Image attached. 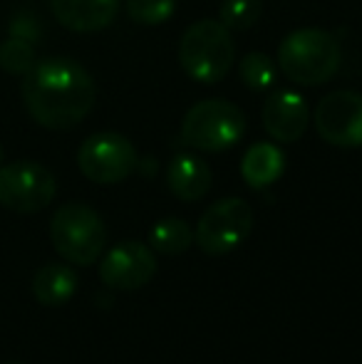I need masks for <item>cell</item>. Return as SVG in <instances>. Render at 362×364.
I'll return each instance as SVG.
<instances>
[{"mask_svg":"<svg viewBox=\"0 0 362 364\" xmlns=\"http://www.w3.org/2000/svg\"><path fill=\"white\" fill-rule=\"evenodd\" d=\"M139 156L127 136L117 132H97L87 136L78 151V166L90 181L110 186L122 183L134 173Z\"/></svg>","mask_w":362,"mask_h":364,"instance_id":"8","label":"cell"},{"mask_svg":"<svg viewBox=\"0 0 362 364\" xmlns=\"http://www.w3.org/2000/svg\"><path fill=\"white\" fill-rule=\"evenodd\" d=\"M50 240L68 263L92 265L107 245L105 220L85 203H65L53 213Z\"/></svg>","mask_w":362,"mask_h":364,"instance_id":"4","label":"cell"},{"mask_svg":"<svg viewBox=\"0 0 362 364\" xmlns=\"http://www.w3.org/2000/svg\"><path fill=\"white\" fill-rule=\"evenodd\" d=\"M156 275V255L139 240L117 243L100 263V280L110 290H139Z\"/></svg>","mask_w":362,"mask_h":364,"instance_id":"10","label":"cell"},{"mask_svg":"<svg viewBox=\"0 0 362 364\" xmlns=\"http://www.w3.org/2000/svg\"><path fill=\"white\" fill-rule=\"evenodd\" d=\"M122 0H50L58 23L75 33H97L115 23Z\"/></svg>","mask_w":362,"mask_h":364,"instance_id":"12","label":"cell"},{"mask_svg":"<svg viewBox=\"0 0 362 364\" xmlns=\"http://www.w3.org/2000/svg\"><path fill=\"white\" fill-rule=\"evenodd\" d=\"M0 166H3V146H0Z\"/></svg>","mask_w":362,"mask_h":364,"instance_id":"21","label":"cell"},{"mask_svg":"<svg viewBox=\"0 0 362 364\" xmlns=\"http://www.w3.org/2000/svg\"><path fill=\"white\" fill-rule=\"evenodd\" d=\"M166 186L179 201L193 203L206 196L211 188V168L201 156L176 154L166 166Z\"/></svg>","mask_w":362,"mask_h":364,"instance_id":"13","label":"cell"},{"mask_svg":"<svg viewBox=\"0 0 362 364\" xmlns=\"http://www.w3.org/2000/svg\"><path fill=\"white\" fill-rule=\"evenodd\" d=\"M58 181L53 171L38 161H13L0 166V206L13 213H38L53 203Z\"/></svg>","mask_w":362,"mask_h":364,"instance_id":"6","label":"cell"},{"mask_svg":"<svg viewBox=\"0 0 362 364\" xmlns=\"http://www.w3.org/2000/svg\"><path fill=\"white\" fill-rule=\"evenodd\" d=\"M193 243V230L183 218H161L149 233V248L161 255H181Z\"/></svg>","mask_w":362,"mask_h":364,"instance_id":"16","label":"cell"},{"mask_svg":"<svg viewBox=\"0 0 362 364\" xmlns=\"http://www.w3.org/2000/svg\"><path fill=\"white\" fill-rule=\"evenodd\" d=\"M263 0H223L218 20L228 30H248L261 20Z\"/></svg>","mask_w":362,"mask_h":364,"instance_id":"19","label":"cell"},{"mask_svg":"<svg viewBox=\"0 0 362 364\" xmlns=\"http://www.w3.org/2000/svg\"><path fill=\"white\" fill-rule=\"evenodd\" d=\"M238 75H241V82L253 92H263L268 87L275 85L278 80V68L266 53H248L241 58L238 63Z\"/></svg>","mask_w":362,"mask_h":364,"instance_id":"17","label":"cell"},{"mask_svg":"<svg viewBox=\"0 0 362 364\" xmlns=\"http://www.w3.org/2000/svg\"><path fill=\"white\" fill-rule=\"evenodd\" d=\"M97 100L95 80L70 58H45L23 75V102L40 127L65 132L78 127Z\"/></svg>","mask_w":362,"mask_h":364,"instance_id":"1","label":"cell"},{"mask_svg":"<svg viewBox=\"0 0 362 364\" xmlns=\"http://www.w3.org/2000/svg\"><path fill=\"white\" fill-rule=\"evenodd\" d=\"M253 228V211L243 198H221L211 203L198 218L193 240L206 255H226L248 238Z\"/></svg>","mask_w":362,"mask_h":364,"instance_id":"7","label":"cell"},{"mask_svg":"<svg viewBox=\"0 0 362 364\" xmlns=\"http://www.w3.org/2000/svg\"><path fill=\"white\" fill-rule=\"evenodd\" d=\"M308 102L295 90H278L263 105V129L280 144H293L308 129Z\"/></svg>","mask_w":362,"mask_h":364,"instance_id":"11","label":"cell"},{"mask_svg":"<svg viewBox=\"0 0 362 364\" xmlns=\"http://www.w3.org/2000/svg\"><path fill=\"white\" fill-rule=\"evenodd\" d=\"M35 63H38V58H35V48L30 40L10 35L8 40L0 43V68L8 75H28Z\"/></svg>","mask_w":362,"mask_h":364,"instance_id":"18","label":"cell"},{"mask_svg":"<svg viewBox=\"0 0 362 364\" xmlns=\"http://www.w3.org/2000/svg\"><path fill=\"white\" fill-rule=\"evenodd\" d=\"M315 129L320 139L340 149L362 146V95L338 90L325 95L315 107Z\"/></svg>","mask_w":362,"mask_h":364,"instance_id":"9","label":"cell"},{"mask_svg":"<svg viewBox=\"0 0 362 364\" xmlns=\"http://www.w3.org/2000/svg\"><path fill=\"white\" fill-rule=\"evenodd\" d=\"M78 273L70 265L50 263L40 268L33 278V295L40 305L45 307H60L78 292Z\"/></svg>","mask_w":362,"mask_h":364,"instance_id":"15","label":"cell"},{"mask_svg":"<svg viewBox=\"0 0 362 364\" xmlns=\"http://www.w3.org/2000/svg\"><path fill=\"white\" fill-rule=\"evenodd\" d=\"M246 134V114L233 102L201 100L181 122V139L191 149L208 154L236 146Z\"/></svg>","mask_w":362,"mask_h":364,"instance_id":"5","label":"cell"},{"mask_svg":"<svg viewBox=\"0 0 362 364\" xmlns=\"http://www.w3.org/2000/svg\"><path fill=\"white\" fill-rule=\"evenodd\" d=\"M343 63V48L333 33L300 28L285 35L278 48V68L295 85L318 87L333 80Z\"/></svg>","mask_w":362,"mask_h":364,"instance_id":"2","label":"cell"},{"mask_svg":"<svg viewBox=\"0 0 362 364\" xmlns=\"http://www.w3.org/2000/svg\"><path fill=\"white\" fill-rule=\"evenodd\" d=\"M236 48L231 30L221 20H198L183 33L179 45L181 70L201 85H216L228 75Z\"/></svg>","mask_w":362,"mask_h":364,"instance_id":"3","label":"cell"},{"mask_svg":"<svg viewBox=\"0 0 362 364\" xmlns=\"http://www.w3.org/2000/svg\"><path fill=\"white\" fill-rule=\"evenodd\" d=\"M285 171V154L271 141H258L243 154L241 173L251 188H266Z\"/></svg>","mask_w":362,"mask_h":364,"instance_id":"14","label":"cell"},{"mask_svg":"<svg viewBox=\"0 0 362 364\" xmlns=\"http://www.w3.org/2000/svg\"><path fill=\"white\" fill-rule=\"evenodd\" d=\"M176 0H127V15L137 25H161L174 15Z\"/></svg>","mask_w":362,"mask_h":364,"instance_id":"20","label":"cell"}]
</instances>
